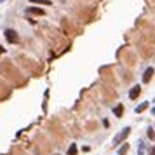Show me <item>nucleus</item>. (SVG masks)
I'll return each mask as SVG.
<instances>
[{"instance_id": "1", "label": "nucleus", "mask_w": 155, "mask_h": 155, "mask_svg": "<svg viewBox=\"0 0 155 155\" xmlns=\"http://www.w3.org/2000/svg\"><path fill=\"white\" fill-rule=\"evenodd\" d=\"M5 38H7V42H10V44H17L19 42V35L14 31V30H5Z\"/></svg>"}, {"instance_id": "2", "label": "nucleus", "mask_w": 155, "mask_h": 155, "mask_svg": "<svg viewBox=\"0 0 155 155\" xmlns=\"http://www.w3.org/2000/svg\"><path fill=\"white\" fill-rule=\"evenodd\" d=\"M129 133H131V127H124V129L117 134V138H115V145H120V143L129 136Z\"/></svg>"}, {"instance_id": "3", "label": "nucleus", "mask_w": 155, "mask_h": 155, "mask_svg": "<svg viewBox=\"0 0 155 155\" xmlns=\"http://www.w3.org/2000/svg\"><path fill=\"white\" fill-rule=\"evenodd\" d=\"M26 14H33V16H44V14H45V10H44V9H40V7H28V9H26Z\"/></svg>"}, {"instance_id": "4", "label": "nucleus", "mask_w": 155, "mask_h": 155, "mask_svg": "<svg viewBox=\"0 0 155 155\" xmlns=\"http://www.w3.org/2000/svg\"><path fill=\"white\" fill-rule=\"evenodd\" d=\"M140 92H141V85H134V87L129 91V98H131V99H136V98L140 96Z\"/></svg>"}, {"instance_id": "5", "label": "nucleus", "mask_w": 155, "mask_h": 155, "mask_svg": "<svg viewBox=\"0 0 155 155\" xmlns=\"http://www.w3.org/2000/svg\"><path fill=\"white\" fill-rule=\"evenodd\" d=\"M152 75H154V68H152V66H148V68L145 70V73H143V82H145V84H147V82H150Z\"/></svg>"}, {"instance_id": "6", "label": "nucleus", "mask_w": 155, "mask_h": 155, "mask_svg": "<svg viewBox=\"0 0 155 155\" xmlns=\"http://www.w3.org/2000/svg\"><path fill=\"white\" fill-rule=\"evenodd\" d=\"M147 108H148V103L145 101V103H141V105H138V106L134 108V112H136V113H141V112H145Z\"/></svg>"}, {"instance_id": "7", "label": "nucleus", "mask_w": 155, "mask_h": 155, "mask_svg": "<svg viewBox=\"0 0 155 155\" xmlns=\"http://www.w3.org/2000/svg\"><path fill=\"white\" fill-rule=\"evenodd\" d=\"M113 113H115L117 117H122V113H124V106H122V105H117V106L113 108Z\"/></svg>"}, {"instance_id": "8", "label": "nucleus", "mask_w": 155, "mask_h": 155, "mask_svg": "<svg viewBox=\"0 0 155 155\" xmlns=\"http://www.w3.org/2000/svg\"><path fill=\"white\" fill-rule=\"evenodd\" d=\"M77 150H79V148H77V145H75V143H72V145L68 147V155H77Z\"/></svg>"}, {"instance_id": "9", "label": "nucleus", "mask_w": 155, "mask_h": 155, "mask_svg": "<svg viewBox=\"0 0 155 155\" xmlns=\"http://www.w3.org/2000/svg\"><path fill=\"white\" fill-rule=\"evenodd\" d=\"M127 150H129V145H127V143H124V145L119 148V152H117V154H119V155H124L126 152H127Z\"/></svg>"}, {"instance_id": "10", "label": "nucleus", "mask_w": 155, "mask_h": 155, "mask_svg": "<svg viewBox=\"0 0 155 155\" xmlns=\"http://www.w3.org/2000/svg\"><path fill=\"white\" fill-rule=\"evenodd\" d=\"M31 3H42V5H51V0H30Z\"/></svg>"}, {"instance_id": "11", "label": "nucleus", "mask_w": 155, "mask_h": 155, "mask_svg": "<svg viewBox=\"0 0 155 155\" xmlns=\"http://www.w3.org/2000/svg\"><path fill=\"white\" fill-rule=\"evenodd\" d=\"M148 138H150V140H154V138H155V133H154V129H148Z\"/></svg>"}, {"instance_id": "12", "label": "nucleus", "mask_w": 155, "mask_h": 155, "mask_svg": "<svg viewBox=\"0 0 155 155\" xmlns=\"http://www.w3.org/2000/svg\"><path fill=\"white\" fill-rule=\"evenodd\" d=\"M148 155H155V147H154V148H150V150H148Z\"/></svg>"}, {"instance_id": "13", "label": "nucleus", "mask_w": 155, "mask_h": 155, "mask_svg": "<svg viewBox=\"0 0 155 155\" xmlns=\"http://www.w3.org/2000/svg\"><path fill=\"white\" fill-rule=\"evenodd\" d=\"M140 155H143V143H140Z\"/></svg>"}, {"instance_id": "14", "label": "nucleus", "mask_w": 155, "mask_h": 155, "mask_svg": "<svg viewBox=\"0 0 155 155\" xmlns=\"http://www.w3.org/2000/svg\"><path fill=\"white\" fill-rule=\"evenodd\" d=\"M3 52H5V49H3V47L0 45V54H3Z\"/></svg>"}, {"instance_id": "15", "label": "nucleus", "mask_w": 155, "mask_h": 155, "mask_svg": "<svg viewBox=\"0 0 155 155\" xmlns=\"http://www.w3.org/2000/svg\"><path fill=\"white\" fill-rule=\"evenodd\" d=\"M152 113H154V115H155V106H154V110H152Z\"/></svg>"}]
</instances>
